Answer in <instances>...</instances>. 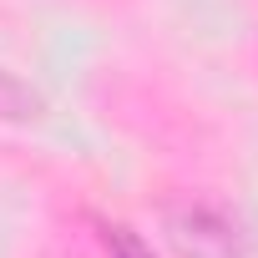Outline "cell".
<instances>
[{
  "instance_id": "1",
  "label": "cell",
  "mask_w": 258,
  "mask_h": 258,
  "mask_svg": "<svg viewBox=\"0 0 258 258\" xmlns=\"http://www.w3.org/2000/svg\"><path fill=\"white\" fill-rule=\"evenodd\" d=\"M162 233L177 248V258H248V238L238 223L208 203H177L162 213Z\"/></svg>"
},
{
  "instance_id": "2",
  "label": "cell",
  "mask_w": 258,
  "mask_h": 258,
  "mask_svg": "<svg viewBox=\"0 0 258 258\" xmlns=\"http://www.w3.org/2000/svg\"><path fill=\"white\" fill-rule=\"evenodd\" d=\"M41 116V96L16 76L0 66V126H21V121H36Z\"/></svg>"
},
{
  "instance_id": "3",
  "label": "cell",
  "mask_w": 258,
  "mask_h": 258,
  "mask_svg": "<svg viewBox=\"0 0 258 258\" xmlns=\"http://www.w3.org/2000/svg\"><path fill=\"white\" fill-rule=\"evenodd\" d=\"M96 233H101V248H106L111 258H152V248L126 228V223H101Z\"/></svg>"
}]
</instances>
